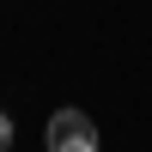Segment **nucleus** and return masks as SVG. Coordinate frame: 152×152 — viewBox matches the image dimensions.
Here are the masks:
<instances>
[{
	"mask_svg": "<svg viewBox=\"0 0 152 152\" xmlns=\"http://www.w3.org/2000/svg\"><path fill=\"white\" fill-rule=\"evenodd\" d=\"M43 140H49V152H97L104 146L97 140V122L85 116V110H55L49 128H43Z\"/></svg>",
	"mask_w": 152,
	"mask_h": 152,
	"instance_id": "f257e3e1",
	"label": "nucleus"
},
{
	"mask_svg": "<svg viewBox=\"0 0 152 152\" xmlns=\"http://www.w3.org/2000/svg\"><path fill=\"white\" fill-rule=\"evenodd\" d=\"M0 152H12V116L0 110Z\"/></svg>",
	"mask_w": 152,
	"mask_h": 152,
	"instance_id": "f03ea898",
	"label": "nucleus"
}]
</instances>
